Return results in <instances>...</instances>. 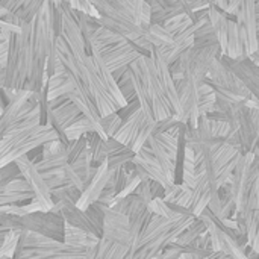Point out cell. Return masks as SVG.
<instances>
[{"instance_id":"6da1fadb","label":"cell","mask_w":259,"mask_h":259,"mask_svg":"<svg viewBox=\"0 0 259 259\" xmlns=\"http://www.w3.org/2000/svg\"><path fill=\"white\" fill-rule=\"evenodd\" d=\"M61 12V30L55 41V73H64L73 83L67 96L93 123L102 140H108L100 120L118 112L127 103L100 52L91 46L96 17L73 9L68 0H53Z\"/></svg>"},{"instance_id":"7a4b0ae2","label":"cell","mask_w":259,"mask_h":259,"mask_svg":"<svg viewBox=\"0 0 259 259\" xmlns=\"http://www.w3.org/2000/svg\"><path fill=\"white\" fill-rule=\"evenodd\" d=\"M61 30V12L49 0L30 23L8 36V61L3 90L41 93L55 74V41Z\"/></svg>"},{"instance_id":"3957f363","label":"cell","mask_w":259,"mask_h":259,"mask_svg":"<svg viewBox=\"0 0 259 259\" xmlns=\"http://www.w3.org/2000/svg\"><path fill=\"white\" fill-rule=\"evenodd\" d=\"M127 71L131 74L141 111L152 121H159L179 114V97L168 62L159 47L150 55L140 56Z\"/></svg>"},{"instance_id":"277c9868","label":"cell","mask_w":259,"mask_h":259,"mask_svg":"<svg viewBox=\"0 0 259 259\" xmlns=\"http://www.w3.org/2000/svg\"><path fill=\"white\" fill-rule=\"evenodd\" d=\"M59 140L56 131L50 124H41L39 105H32L18 121L5 134L0 141V165L15 162L20 156L42 147L50 141Z\"/></svg>"},{"instance_id":"5b68a950","label":"cell","mask_w":259,"mask_h":259,"mask_svg":"<svg viewBox=\"0 0 259 259\" xmlns=\"http://www.w3.org/2000/svg\"><path fill=\"white\" fill-rule=\"evenodd\" d=\"M194 219V215H178L175 219H165L153 214L137 243L134 259H153L158 256L178 240V237L190 226Z\"/></svg>"},{"instance_id":"8992f818","label":"cell","mask_w":259,"mask_h":259,"mask_svg":"<svg viewBox=\"0 0 259 259\" xmlns=\"http://www.w3.org/2000/svg\"><path fill=\"white\" fill-rule=\"evenodd\" d=\"M97 14V23L129 39L138 41L146 30L141 29L137 20V0H87Z\"/></svg>"},{"instance_id":"52a82bcc","label":"cell","mask_w":259,"mask_h":259,"mask_svg":"<svg viewBox=\"0 0 259 259\" xmlns=\"http://www.w3.org/2000/svg\"><path fill=\"white\" fill-rule=\"evenodd\" d=\"M87 249L32 232H21L12 259H83Z\"/></svg>"},{"instance_id":"ba28073f","label":"cell","mask_w":259,"mask_h":259,"mask_svg":"<svg viewBox=\"0 0 259 259\" xmlns=\"http://www.w3.org/2000/svg\"><path fill=\"white\" fill-rule=\"evenodd\" d=\"M52 199L55 203L50 211L61 214L67 225L77 228L87 234H91L97 238H102L103 219H105L103 212H100L99 209H96L93 206H90L87 209H80L65 194H56V196H52Z\"/></svg>"},{"instance_id":"9c48e42d","label":"cell","mask_w":259,"mask_h":259,"mask_svg":"<svg viewBox=\"0 0 259 259\" xmlns=\"http://www.w3.org/2000/svg\"><path fill=\"white\" fill-rule=\"evenodd\" d=\"M99 52H100V56H102L105 65L108 67L112 77L115 79V82L123 76V73L127 70V67L134 61H137L140 56L150 55L149 50L143 49L135 41H129L126 38H121L120 41H117L111 46H106L105 49H102Z\"/></svg>"},{"instance_id":"30bf717a","label":"cell","mask_w":259,"mask_h":259,"mask_svg":"<svg viewBox=\"0 0 259 259\" xmlns=\"http://www.w3.org/2000/svg\"><path fill=\"white\" fill-rule=\"evenodd\" d=\"M256 164V175L241 214L234 217L238 231L247 238L252 250L259 255V161Z\"/></svg>"},{"instance_id":"8fae6325","label":"cell","mask_w":259,"mask_h":259,"mask_svg":"<svg viewBox=\"0 0 259 259\" xmlns=\"http://www.w3.org/2000/svg\"><path fill=\"white\" fill-rule=\"evenodd\" d=\"M155 123L156 121L149 120L140 108L123 121L121 127L112 138L134 150V153H137L143 146H146L147 140L153 135Z\"/></svg>"},{"instance_id":"7c38bea8","label":"cell","mask_w":259,"mask_h":259,"mask_svg":"<svg viewBox=\"0 0 259 259\" xmlns=\"http://www.w3.org/2000/svg\"><path fill=\"white\" fill-rule=\"evenodd\" d=\"M256 175V164H255V155L246 153L240 158L232 178H231V191L232 199L237 208V214H241L244 209V205L247 202V197L250 194L253 181ZM235 214V215H237Z\"/></svg>"},{"instance_id":"4fadbf2b","label":"cell","mask_w":259,"mask_h":259,"mask_svg":"<svg viewBox=\"0 0 259 259\" xmlns=\"http://www.w3.org/2000/svg\"><path fill=\"white\" fill-rule=\"evenodd\" d=\"M23 232H32L56 241H64L65 222L61 214L52 211H36L21 217Z\"/></svg>"},{"instance_id":"5bb4252c","label":"cell","mask_w":259,"mask_h":259,"mask_svg":"<svg viewBox=\"0 0 259 259\" xmlns=\"http://www.w3.org/2000/svg\"><path fill=\"white\" fill-rule=\"evenodd\" d=\"M49 124L56 131L59 141H62L64 144H68L70 141L65 138V131L74 124L83 114L80 112V109L67 97H56L53 100H49Z\"/></svg>"},{"instance_id":"9a60e30c","label":"cell","mask_w":259,"mask_h":259,"mask_svg":"<svg viewBox=\"0 0 259 259\" xmlns=\"http://www.w3.org/2000/svg\"><path fill=\"white\" fill-rule=\"evenodd\" d=\"M15 164H17V167H18L21 176H23V178L27 181V184L30 185L32 191H33V194H35V199H33V200L38 202V203L44 208V211H50V209L53 208V203H55V202H53V199H52L50 188L47 187V184H46L42 175L38 171L35 162H33L27 155H24V156H20V158L15 161Z\"/></svg>"},{"instance_id":"2e32d148","label":"cell","mask_w":259,"mask_h":259,"mask_svg":"<svg viewBox=\"0 0 259 259\" xmlns=\"http://www.w3.org/2000/svg\"><path fill=\"white\" fill-rule=\"evenodd\" d=\"M222 62L226 64L231 71L241 80V83L249 90L253 99L259 102V65L255 64L249 56L232 59L226 55H222Z\"/></svg>"},{"instance_id":"e0dca14e","label":"cell","mask_w":259,"mask_h":259,"mask_svg":"<svg viewBox=\"0 0 259 259\" xmlns=\"http://www.w3.org/2000/svg\"><path fill=\"white\" fill-rule=\"evenodd\" d=\"M132 162H134L135 171H137V175H138V178L141 181H146V179L155 181V182L161 184L164 187V190L168 188V187H171V184L167 181V178H165V175H164V171H162L158 159L155 158V155L152 153V150H150V147L147 144L143 146L135 153Z\"/></svg>"},{"instance_id":"ac0fdd59","label":"cell","mask_w":259,"mask_h":259,"mask_svg":"<svg viewBox=\"0 0 259 259\" xmlns=\"http://www.w3.org/2000/svg\"><path fill=\"white\" fill-rule=\"evenodd\" d=\"M115 170H109L106 161L103 164H100L97 167V171L94 175V178L91 179V182L87 185V188L82 191L80 199L76 202V206L80 209H87L90 208L94 202L99 200V197L102 196L105 187L108 185V182L111 181V178L114 176Z\"/></svg>"},{"instance_id":"d6986e66","label":"cell","mask_w":259,"mask_h":259,"mask_svg":"<svg viewBox=\"0 0 259 259\" xmlns=\"http://www.w3.org/2000/svg\"><path fill=\"white\" fill-rule=\"evenodd\" d=\"M35 199V194L23 176L12 179L8 185L0 190V208L8 205H18V203H29Z\"/></svg>"},{"instance_id":"ffe728a7","label":"cell","mask_w":259,"mask_h":259,"mask_svg":"<svg viewBox=\"0 0 259 259\" xmlns=\"http://www.w3.org/2000/svg\"><path fill=\"white\" fill-rule=\"evenodd\" d=\"M134 150L115 141L114 138L106 140V164L109 170H118L134 161Z\"/></svg>"},{"instance_id":"44dd1931","label":"cell","mask_w":259,"mask_h":259,"mask_svg":"<svg viewBox=\"0 0 259 259\" xmlns=\"http://www.w3.org/2000/svg\"><path fill=\"white\" fill-rule=\"evenodd\" d=\"M211 200V188H209V182L208 178L205 175V171H202L197 176V181L193 187V193H191V203H190V211L191 214H194L196 217L208 206Z\"/></svg>"},{"instance_id":"7402d4cb","label":"cell","mask_w":259,"mask_h":259,"mask_svg":"<svg viewBox=\"0 0 259 259\" xmlns=\"http://www.w3.org/2000/svg\"><path fill=\"white\" fill-rule=\"evenodd\" d=\"M100 238L91 235V234H87L77 228H73L70 225L65 223V232H64V243L65 244H70V246H77V247H91L94 244L99 243Z\"/></svg>"},{"instance_id":"603a6c76","label":"cell","mask_w":259,"mask_h":259,"mask_svg":"<svg viewBox=\"0 0 259 259\" xmlns=\"http://www.w3.org/2000/svg\"><path fill=\"white\" fill-rule=\"evenodd\" d=\"M205 232H206V226L203 225V222H202L199 217H196V219L190 223V226L178 237V240L175 241V244H179V246L191 244V243H194L197 238H200Z\"/></svg>"},{"instance_id":"cb8c5ba5","label":"cell","mask_w":259,"mask_h":259,"mask_svg":"<svg viewBox=\"0 0 259 259\" xmlns=\"http://www.w3.org/2000/svg\"><path fill=\"white\" fill-rule=\"evenodd\" d=\"M199 115H208L215 109V93L205 82L199 87V99H197Z\"/></svg>"},{"instance_id":"d4e9b609","label":"cell","mask_w":259,"mask_h":259,"mask_svg":"<svg viewBox=\"0 0 259 259\" xmlns=\"http://www.w3.org/2000/svg\"><path fill=\"white\" fill-rule=\"evenodd\" d=\"M90 132H96V129H94V126H93V123L85 117V115H82L74 124H71L64 134H65V138L68 140V141H74V140H79L80 137H83V135H87V134H90Z\"/></svg>"},{"instance_id":"484cf974","label":"cell","mask_w":259,"mask_h":259,"mask_svg":"<svg viewBox=\"0 0 259 259\" xmlns=\"http://www.w3.org/2000/svg\"><path fill=\"white\" fill-rule=\"evenodd\" d=\"M121 124H123V120L117 112L109 114L106 117H102V120H100V126H102V131H103L106 138H112L118 132Z\"/></svg>"},{"instance_id":"4316f807","label":"cell","mask_w":259,"mask_h":259,"mask_svg":"<svg viewBox=\"0 0 259 259\" xmlns=\"http://www.w3.org/2000/svg\"><path fill=\"white\" fill-rule=\"evenodd\" d=\"M21 232L18 231H9L5 235L3 244H2V250H0V256H6V258H12L15 250H17V244L20 240Z\"/></svg>"},{"instance_id":"83f0119b","label":"cell","mask_w":259,"mask_h":259,"mask_svg":"<svg viewBox=\"0 0 259 259\" xmlns=\"http://www.w3.org/2000/svg\"><path fill=\"white\" fill-rule=\"evenodd\" d=\"M18 176H21V173H20V170H18V167H17L15 162L8 164V165H5V167L0 165V190H2L5 185H8L12 179L18 178Z\"/></svg>"},{"instance_id":"f1b7e54d","label":"cell","mask_w":259,"mask_h":259,"mask_svg":"<svg viewBox=\"0 0 259 259\" xmlns=\"http://www.w3.org/2000/svg\"><path fill=\"white\" fill-rule=\"evenodd\" d=\"M134 194H137L146 205H149V203L155 199V197H153V193H152V181H149V179L141 181L140 185L137 187V190H135Z\"/></svg>"},{"instance_id":"f546056e","label":"cell","mask_w":259,"mask_h":259,"mask_svg":"<svg viewBox=\"0 0 259 259\" xmlns=\"http://www.w3.org/2000/svg\"><path fill=\"white\" fill-rule=\"evenodd\" d=\"M181 256H182V249L178 244L171 243L164 252H161L158 256H155L153 259H179Z\"/></svg>"},{"instance_id":"4dcf8cb0","label":"cell","mask_w":259,"mask_h":259,"mask_svg":"<svg viewBox=\"0 0 259 259\" xmlns=\"http://www.w3.org/2000/svg\"><path fill=\"white\" fill-rule=\"evenodd\" d=\"M247 259H259V255H258V253H255V252L252 250V252H250V253L247 255Z\"/></svg>"}]
</instances>
